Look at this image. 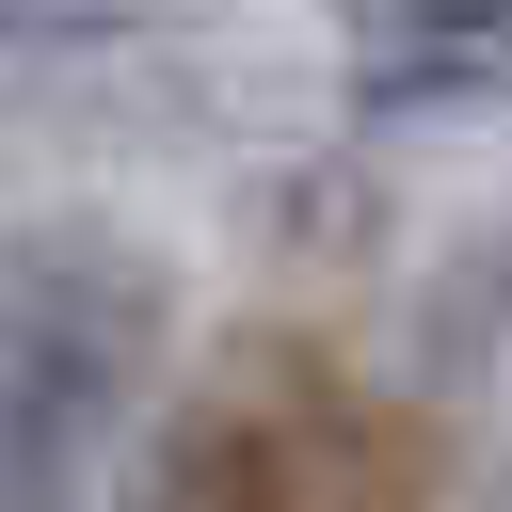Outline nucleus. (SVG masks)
<instances>
[{
  "label": "nucleus",
  "instance_id": "nucleus-1",
  "mask_svg": "<svg viewBox=\"0 0 512 512\" xmlns=\"http://www.w3.org/2000/svg\"><path fill=\"white\" fill-rule=\"evenodd\" d=\"M176 352V256L112 208L0 224V496H80L112 432L160 400Z\"/></svg>",
  "mask_w": 512,
  "mask_h": 512
},
{
  "label": "nucleus",
  "instance_id": "nucleus-2",
  "mask_svg": "<svg viewBox=\"0 0 512 512\" xmlns=\"http://www.w3.org/2000/svg\"><path fill=\"white\" fill-rule=\"evenodd\" d=\"M400 448H368V400L320 368V352H288V336H224L208 368H192V400L160 416V496H352V480H384Z\"/></svg>",
  "mask_w": 512,
  "mask_h": 512
},
{
  "label": "nucleus",
  "instance_id": "nucleus-3",
  "mask_svg": "<svg viewBox=\"0 0 512 512\" xmlns=\"http://www.w3.org/2000/svg\"><path fill=\"white\" fill-rule=\"evenodd\" d=\"M512 80V0H352V112H448Z\"/></svg>",
  "mask_w": 512,
  "mask_h": 512
},
{
  "label": "nucleus",
  "instance_id": "nucleus-4",
  "mask_svg": "<svg viewBox=\"0 0 512 512\" xmlns=\"http://www.w3.org/2000/svg\"><path fill=\"white\" fill-rule=\"evenodd\" d=\"M432 368L448 384H512V224H480L432 272Z\"/></svg>",
  "mask_w": 512,
  "mask_h": 512
},
{
  "label": "nucleus",
  "instance_id": "nucleus-5",
  "mask_svg": "<svg viewBox=\"0 0 512 512\" xmlns=\"http://www.w3.org/2000/svg\"><path fill=\"white\" fill-rule=\"evenodd\" d=\"M176 16L192 0H0V64H96V48H144Z\"/></svg>",
  "mask_w": 512,
  "mask_h": 512
}]
</instances>
